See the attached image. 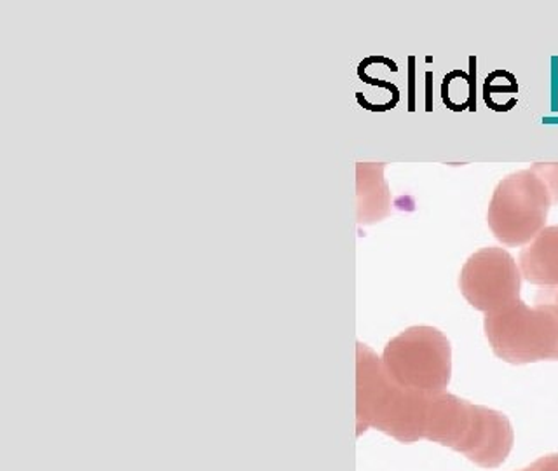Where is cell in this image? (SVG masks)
Returning <instances> with one entry per match:
<instances>
[{"instance_id": "9c48e42d", "label": "cell", "mask_w": 558, "mask_h": 471, "mask_svg": "<svg viewBox=\"0 0 558 471\" xmlns=\"http://www.w3.org/2000/svg\"><path fill=\"white\" fill-rule=\"evenodd\" d=\"M441 101L452 112H475L476 107V83L475 69L471 72L464 70H450L445 75L440 86Z\"/></svg>"}, {"instance_id": "6da1fadb", "label": "cell", "mask_w": 558, "mask_h": 471, "mask_svg": "<svg viewBox=\"0 0 558 471\" xmlns=\"http://www.w3.org/2000/svg\"><path fill=\"white\" fill-rule=\"evenodd\" d=\"M433 395L401 388L374 353H360L357 363V426L375 427L401 444L424 438Z\"/></svg>"}, {"instance_id": "4fadbf2b", "label": "cell", "mask_w": 558, "mask_h": 471, "mask_svg": "<svg viewBox=\"0 0 558 471\" xmlns=\"http://www.w3.org/2000/svg\"><path fill=\"white\" fill-rule=\"evenodd\" d=\"M554 304L558 307V287L555 288Z\"/></svg>"}, {"instance_id": "5bb4252c", "label": "cell", "mask_w": 558, "mask_h": 471, "mask_svg": "<svg viewBox=\"0 0 558 471\" xmlns=\"http://www.w3.org/2000/svg\"><path fill=\"white\" fill-rule=\"evenodd\" d=\"M522 471H531V470H529V468H527V470H522Z\"/></svg>"}, {"instance_id": "8992f818", "label": "cell", "mask_w": 558, "mask_h": 471, "mask_svg": "<svg viewBox=\"0 0 558 471\" xmlns=\"http://www.w3.org/2000/svg\"><path fill=\"white\" fill-rule=\"evenodd\" d=\"M484 410L485 407L475 406L447 391L433 395L424 438L458 450L468 458L482 432Z\"/></svg>"}, {"instance_id": "7c38bea8", "label": "cell", "mask_w": 558, "mask_h": 471, "mask_svg": "<svg viewBox=\"0 0 558 471\" xmlns=\"http://www.w3.org/2000/svg\"><path fill=\"white\" fill-rule=\"evenodd\" d=\"M531 471H558V454H549L529 467Z\"/></svg>"}, {"instance_id": "30bf717a", "label": "cell", "mask_w": 558, "mask_h": 471, "mask_svg": "<svg viewBox=\"0 0 558 471\" xmlns=\"http://www.w3.org/2000/svg\"><path fill=\"white\" fill-rule=\"evenodd\" d=\"M519 81L505 69L490 72L482 86L485 105L494 112H510L519 104Z\"/></svg>"}, {"instance_id": "52a82bcc", "label": "cell", "mask_w": 558, "mask_h": 471, "mask_svg": "<svg viewBox=\"0 0 558 471\" xmlns=\"http://www.w3.org/2000/svg\"><path fill=\"white\" fill-rule=\"evenodd\" d=\"M522 278L537 287H558V226L545 227L520 252Z\"/></svg>"}, {"instance_id": "7a4b0ae2", "label": "cell", "mask_w": 558, "mask_h": 471, "mask_svg": "<svg viewBox=\"0 0 558 471\" xmlns=\"http://www.w3.org/2000/svg\"><path fill=\"white\" fill-rule=\"evenodd\" d=\"M485 336L494 354L513 365L557 362L558 307L525 302L485 314Z\"/></svg>"}, {"instance_id": "8fae6325", "label": "cell", "mask_w": 558, "mask_h": 471, "mask_svg": "<svg viewBox=\"0 0 558 471\" xmlns=\"http://www.w3.org/2000/svg\"><path fill=\"white\" fill-rule=\"evenodd\" d=\"M531 170L543 180L546 189H548L549 200L551 205H558V162L557 165H549V162H534Z\"/></svg>"}, {"instance_id": "5b68a950", "label": "cell", "mask_w": 558, "mask_h": 471, "mask_svg": "<svg viewBox=\"0 0 558 471\" xmlns=\"http://www.w3.org/2000/svg\"><path fill=\"white\" fill-rule=\"evenodd\" d=\"M459 288L468 304L482 313L506 310L520 302L522 273L519 262L499 246L478 250L464 262Z\"/></svg>"}, {"instance_id": "ba28073f", "label": "cell", "mask_w": 558, "mask_h": 471, "mask_svg": "<svg viewBox=\"0 0 558 471\" xmlns=\"http://www.w3.org/2000/svg\"><path fill=\"white\" fill-rule=\"evenodd\" d=\"M513 426L510 419L497 410L485 407L484 427L480 433L475 450L468 459L482 468L501 467L513 449Z\"/></svg>"}, {"instance_id": "277c9868", "label": "cell", "mask_w": 558, "mask_h": 471, "mask_svg": "<svg viewBox=\"0 0 558 471\" xmlns=\"http://www.w3.org/2000/svg\"><path fill=\"white\" fill-rule=\"evenodd\" d=\"M549 206L551 200L543 180L531 168L517 171L494 189L488 227L506 246H523L545 229Z\"/></svg>"}, {"instance_id": "3957f363", "label": "cell", "mask_w": 558, "mask_h": 471, "mask_svg": "<svg viewBox=\"0 0 558 471\" xmlns=\"http://www.w3.org/2000/svg\"><path fill=\"white\" fill-rule=\"evenodd\" d=\"M383 365L401 388L438 395L452 377V346L438 328L412 327L389 342Z\"/></svg>"}]
</instances>
